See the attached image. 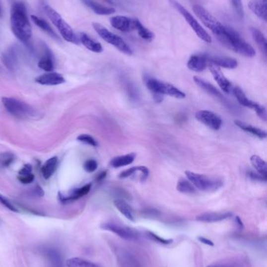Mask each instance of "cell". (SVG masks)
<instances>
[{"mask_svg":"<svg viewBox=\"0 0 267 267\" xmlns=\"http://www.w3.org/2000/svg\"><path fill=\"white\" fill-rule=\"evenodd\" d=\"M10 26L12 32L19 41L28 44L32 37V30L26 6L22 2H15L10 10Z\"/></svg>","mask_w":267,"mask_h":267,"instance_id":"6da1fadb","label":"cell"},{"mask_svg":"<svg viewBox=\"0 0 267 267\" xmlns=\"http://www.w3.org/2000/svg\"><path fill=\"white\" fill-rule=\"evenodd\" d=\"M215 36L223 45L234 52L247 57H254L256 56V52L253 47L246 43L239 34L230 27L223 26L222 31Z\"/></svg>","mask_w":267,"mask_h":267,"instance_id":"7a4b0ae2","label":"cell"},{"mask_svg":"<svg viewBox=\"0 0 267 267\" xmlns=\"http://www.w3.org/2000/svg\"><path fill=\"white\" fill-rule=\"evenodd\" d=\"M43 9L51 22L54 24V26L58 28L60 34L62 35V38L65 41L73 43V44H79V39L74 34L72 28L64 20L63 17L58 12L48 5H44Z\"/></svg>","mask_w":267,"mask_h":267,"instance_id":"3957f363","label":"cell"},{"mask_svg":"<svg viewBox=\"0 0 267 267\" xmlns=\"http://www.w3.org/2000/svg\"><path fill=\"white\" fill-rule=\"evenodd\" d=\"M92 25H93V29L96 31L101 39H104V41L114 45L120 52L127 55H132V48H130V45L122 38L110 32L108 28H106L105 27L103 26L102 24L99 23L93 22Z\"/></svg>","mask_w":267,"mask_h":267,"instance_id":"277c9868","label":"cell"},{"mask_svg":"<svg viewBox=\"0 0 267 267\" xmlns=\"http://www.w3.org/2000/svg\"><path fill=\"white\" fill-rule=\"evenodd\" d=\"M169 2L180 14L182 15L183 17H184V19L188 23L191 28L194 30V32L197 35L199 39H201L202 41L205 42L207 43H211V37L209 36V34L206 32L205 30L203 28V27L198 22L197 20L190 13L188 9H186L176 0H169Z\"/></svg>","mask_w":267,"mask_h":267,"instance_id":"5b68a950","label":"cell"},{"mask_svg":"<svg viewBox=\"0 0 267 267\" xmlns=\"http://www.w3.org/2000/svg\"><path fill=\"white\" fill-rule=\"evenodd\" d=\"M146 86L151 92L156 95H167L176 98H184L186 97L183 91L171 84L165 83L154 78H149L146 82Z\"/></svg>","mask_w":267,"mask_h":267,"instance_id":"8992f818","label":"cell"},{"mask_svg":"<svg viewBox=\"0 0 267 267\" xmlns=\"http://www.w3.org/2000/svg\"><path fill=\"white\" fill-rule=\"evenodd\" d=\"M2 102L6 110L12 116L17 118L26 119L33 114V110L28 104L24 103L17 98L3 97Z\"/></svg>","mask_w":267,"mask_h":267,"instance_id":"52a82bcc","label":"cell"},{"mask_svg":"<svg viewBox=\"0 0 267 267\" xmlns=\"http://www.w3.org/2000/svg\"><path fill=\"white\" fill-rule=\"evenodd\" d=\"M185 175L191 184H193L200 191H215L219 189V187L223 185L222 181L218 179L209 178L208 177L195 174L191 171H186Z\"/></svg>","mask_w":267,"mask_h":267,"instance_id":"ba28073f","label":"cell"},{"mask_svg":"<svg viewBox=\"0 0 267 267\" xmlns=\"http://www.w3.org/2000/svg\"><path fill=\"white\" fill-rule=\"evenodd\" d=\"M193 10L195 14L200 19V21L203 23L204 26L211 30L214 35H217L223 28V24H221L217 19L214 17L207 9H204L200 5H195L193 6Z\"/></svg>","mask_w":267,"mask_h":267,"instance_id":"9c48e42d","label":"cell"},{"mask_svg":"<svg viewBox=\"0 0 267 267\" xmlns=\"http://www.w3.org/2000/svg\"><path fill=\"white\" fill-rule=\"evenodd\" d=\"M100 228L104 230L112 232L119 237L127 241H136L139 239V232L128 226H121L115 222H104L100 226Z\"/></svg>","mask_w":267,"mask_h":267,"instance_id":"30bf717a","label":"cell"},{"mask_svg":"<svg viewBox=\"0 0 267 267\" xmlns=\"http://www.w3.org/2000/svg\"><path fill=\"white\" fill-rule=\"evenodd\" d=\"M233 91H234V95H235L236 98H237L241 105L245 106V107L251 108V109L256 110V113L258 114L260 118L263 119L264 121H267V110H266V108L264 106L250 100L239 87L234 88Z\"/></svg>","mask_w":267,"mask_h":267,"instance_id":"8fae6325","label":"cell"},{"mask_svg":"<svg viewBox=\"0 0 267 267\" xmlns=\"http://www.w3.org/2000/svg\"><path fill=\"white\" fill-rule=\"evenodd\" d=\"M195 117L198 121L202 123L203 125H206L212 130H219L223 124V121L219 116L208 110L198 111L195 114Z\"/></svg>","mask_w":267,"mask_h":267,"instance_id":"7c38bea8","label":"cell"},{"mask_svg":"<svg viewBox=\"0 0 267 267\" xmlns=\"http://www.w3.org/2000/svg\"><path fill=\"white\" fill-rule=\"evenodd\" d=\"M19 59V48L16 44L9 47L2 55V63L11 72L16 71L18 67Z\"/></svg>","mask_w":267,"mask_h":267,"instance_id":"4fadbf2b","label":"cell"},{"mask_svg":"<svg viewBox=\"0 0 267 267\" xmlns=\"http://www.w3.org/2000/svg\"><path fill=\"white\" fill-rule=\"evenodd\" d=\"M136 19L126 16H115L110 19V23L115 29L123 32H131L135 30Z\"/></svg>","mask_w":267,"mask_h":267,"instance_id":"5bb4252c","label":"cell"},{"mask_svg":"<svg viewBox=\"0 0 267 267\" xmlns=\"http://www.w3.org/2000/svg\"><path fill=\"white\" fill-rule=\"evenodd\" d=\"M210 71H211L212 76L215 82H217L220 89L223 90L224 92L230 93L232 90V86L231 83L229 82L228 79L224 76V74L221 71L220 68L217 66L208 63Z\"/></svg>","mask_w":267,"mask_h":267,"instance_id":"9a60e30c","label":"cell"},{"mask_svg":"<svg viewBox=\"0 0 267 267\" xmlns=\"http://www.w3.org/2000/svg\"><path fill=\"white\" fill-rule=\"evenodd\" d=\"M35 82L43 86H58L65 83V79L61 74L49 72L37 77L35 78Z\"/></svg>","mask_w":267,"mask_h":267,"instance_id":"2e32d148","label":"cell"},{"mask_svg":"<svg viewBox=\"0 0 267 267\" xmlns=\"http://www.w3.org/2000/svg\"><path fill=\"white\" fill-rule=\"evenodd\" d=\"M208 65L207 55H194L188 62V67L195 72H201Z\"/></svg>","mask_w":267,"mask_h":267,"instance_id":"e0dca14e","label":"cell"},{"mask_svg":"<svg viewBox=\"0 0 267 267\" xmlns=\"http://www.w3.org/2000/svg\"><path fill=\"white\" fill-rule=\"evenodd\" d=\"M232 213L224 212V213H205L200 214L196 217V220L200 222H215L224 221L232 217Z\"/></svg>","mask_w":267,"mask_h":267,"instance_id":"ac0fdd59","label":"cell"},{"mask_svg":"<svg viewBox=\"0 0 267 267\" xmlns=\"http://www.w3.org/2000/svg\"><path fill=\"white\" fill-rule=\"evenodd\" d=\"M208 63H211L219 67L234 69L238 67V61L233 58L222 57V56H211L207 55Z\"/></svg>","mask_w":267,"mask_h":267,"instance_id":"d6986e66","label":"cell"},{"mask_svg":"<svg viewBox=\"0 0 267 267\" xmlns=\"http://www.w3.org/2000/svg\"><path fill=\"white\" fill-rule=\"evenodd\" d=\"M267 0H252L249 3V8L259 18L267 21Z\"/></svg>","mask_w":267,"mask_h":267,"instance_id":"ffe728a7","label":"cell"},{"mask_svg":"<svg viewBox=\"0 0 267 267\" xmlns=\"http://www.w3.org/2000/svg\"><path fill=\"white\" fill-rule=\"evenodd\" d=\"M91 187V184H86V185L83 186V187H79V188H77V189H74V191H71L70 195H62L59 193L60 200L63 202L77 200V199H80V198H82V197L87 195L88 193L90 191Z\"/></svg>","mask_w":267,"mask_h":267,"instance_id":"44dd1931","label":"cell"},{"mask_svg":"<svg viewBox=\"0 0 267 267\" xmlns=\"http://www.w3.org/2000/svg\"><path fill=\"white\" fill-rule=\"evenodd\" d=\"M80 43L83 44L85 48L89 49V50L92 51L93 52H97V53H100V52H103V47L98 42L95 41L94 39L89 37L87 34L80 33L79 37Z\"/></svg>","mask_w":267,"mask_h":267,"instance_id":"7402d4cb","label":"cell"},{"mask_svg":"<svg viewBox=\"0 0 267 267\" xmlns=\"http://www.w3.org/2000/svg\"><path fill=\"white\" fill-rule=\"evenodd\" d=\"M85 6L97 13L98 15H111L115 13V9L113 7H108V6H104L102 4L96 2L94 0H82Z\"/></svg>","mask_w":267,"mask_h":267,"instance_id":"603a6c76","label":"cell"},{"mask_svg":"<svg viewBox=\"0 0 267 267\" xmlns=\"http://www.w3.org/2000/svg\"><path fill=\"white\" fill-rule=\"evenodd\" d=\"M39 68L47 72H52L54 70V59H53L52 53L47 47H45L44 55L38 63Z\"/></svg>","mask_w":267,"mask_h":267,"instance_id":"cb8c5ba5","label":"cell"},{"mask_svg":"<svg viewBox=\"0 0 267 267\" xmlns=\"http://www.w3.org/2000/svg\"><path fill=\"white\" fill-rule=\"evenodd\" d=\"M44 255L53 267H63L62 256L56 249L48 248L43 250Z\"/></svg>","mask_w":267,"mask_h":267,"instance_id":"d4e9b609","label":"cell"},{"mask_svg":"<svg viewBox=\"0 0 267 267\" xmlns=\"http://www.w3.org/2000/svg\"><path fill=\"white\" fill-rule=\"evenodd\" d=\"M234 124L238 128H241V130L245 131V132H248V133L251 134L253 135L256 136L259 138L264 139V138L267 137V132L261 130L260 128H256V127L252 126V125H248L246 123H244L240 121H236Z\"/></svg>","mask_w":267,"mask_h":267,"instance_id":"484cf974","label":"cell"},{"mask_svg":"<svg viewBox=\"0 0 267 267\" xmlns=\"http://www.w3.org/2000/svg\"><path fill=\"white\" fill-rule=\"evenodd\" d=\"M32 21L36 26L39 27L40 29L43 30V32L48 34L50 37H52L53 39H56V40H60L59 37L57 35L56 32H54L53 28L50 26V24L47 22V21H45L43 19L40 18V17L32 15Z\"/></svg>","mask_w":267,"mask_h":267,"instance_id":"4316f807","label":"cell"},{"mask_svg":"<svg viewBox=\"0 0 267 267\" xmlns=\"http://www.w3.org/2000/svg\"><path fill=\"white\" fill-rule=\"evenodd\" d=\"M58 159L56 156L50 158L42 167V175L45 179H49L54 175L58 167Z\"/></svg>","mask_w":267,"mask_h":267,"instance_id":"83f0119b","label":"cell"},{"mask_svg":"<svg viewBox=\"0 0 267 267\" xmlns=\"http://www.w3.org/2000/svg\"><path fill=\"white\" fill-rule=\"evenodd\" d=\"M194 81H195V83L197 84L198 86L200 89H203L206 92H208L209 95H213L215 97H219V98H223L222 93L216 88L214 87L212 85L208 83V82L202 80L201 78H199V77H195L194 78Z\"/></svg>","mask_w":267,"mask_h":267,"instance_id":"f1b7e54d","label":"cell"},{"mask_svg":"<svg viewBox=\"0 0 267 267\" xmlns=\"http://www.w3.org/2000/svg\"><path fill=\"white\" fill-rule=\"evenodd\" d=\"M135 158V153H130V154L124 155V156H119L112 159L110 162V165L114 168H119V167L128 166L134 161Z\"/></svg>","mask_w":267,"mask_h":267,"instance_id":"f546056e","label":"cell"},{"mask_svg":"<svg viewBox=\"0 0 267 267\" xmlns=\"http://www.w3.org/2000/svg\"><path fill=\"white\" fill-rule=\"evenodd\" d=\"M114 205L124 217H127V219L130 220V221L134 222L135 220H134L132 209L127 204V202H125L123 199H115L114 201Z\"/></svg>","mask_w":267,"mask_h":267,"instance_id":"4dcf8cb0","label":"cell"},{"mask_svg":"<svg viewBox=\"0 0 267 267\" xmlns=\"http://www.w3.org/2000/svg\"><path fill=\"white\" fill-rule=\"evenodd\" d=\"M250 30L254 41L256 42V44H258V46L261 48V50L264 52V53L267 55V42L264 34L256 28H251Z\"/></svg>","mask_w":267,"mask_h":267,"instance_id":"1f68e13d","label":"cell"},{"mask_svg":"<svg viewBox=\"0 0 267 267\" xmlns=\"http://www.w3.org/2000/svg\"><path fill=\"white\" fill-rule=\"evenodd\" d=\"M251 163L255 169L258 171L259 174L264 178H267V163L264 161L261 157L256 155L251 156Z\"/></svg>","mask_w":267,"mask_h":267,"instance_id":"d6a6232c","label":"cell"},{"mask_svg":"<svg viewBox=\"0 0 267 267\" xmlns=\"http://www.w3.org/2000/svg\"><path fill=\"white\" fill-rule=\"evenodd\" d=\"M66 266L67 267H100L93 262L76 257L66 260Z\"/></svg>","mask_w":267,"mask_h":267,"instance_id":"836d02e7","label":"cell"},{"mask_svg":"<svg viewBox=\"0 0 267 267\" xmlns=\"http://www.w3.org/2000/svg\"><path fill=\"white\" fill-rule=\"evenodd\" d=\"M135 30L137 31L139 37L144 39L146 41H152L153 39H154V33L150 32V30L147 29V28H145L137 19H136V22H135Z\"/></svg>","mask_w":267,"mask_h":267,"instance_id":"e575fe53","label":"cell"},{"mask_svg":"<svg viewBox=\"0 0 267 267\" xmlns=\"http://www.w3.org/2000/svg\"><path fill=\"white\" fill-rule=\"evenodd\" d=\"M137 172L143 173V175L147 177V178L149 176V170L147 169V167H134L121 173L120 175H119V178L125 179V178H130V177L132 176L133 175Z\"/></svg>","mask_w":267,"mask_h":267,"instance_id":"d590c367","label":"cell"},{"mask_svg":"<svg viewBox=\"0 0 267 267\" xmlns=\"http://www.w3.org/2000/svg\"><path fill=\"white\" fill-rule=\"evenodd\" d=\"M176 189L180 192L184 193V194H192V193L195 192V187L191 182L184 180V179L179 180L178 184L176 186Z\"/></svg>","mask_w":267,"mask_h":267,"instance_id":"8d00e7d4","label":"cell"},{"mask_svg":"<svg viewBox=\"0 0 267 267\" xmlns=\"http://www.w3.org/2000/svg\"><path fill=\"white\" fill-rule=\"evenodd\" d=\"M147 236L149 239L153 241H155L157 243L161 244V245H170V244L173 242V239H165V238L160 237V236L157 235V234H154V233L151 231H147Z\"/></svg>","mask_w":267,"mask_h":267,"instance_id":"74e56055","label":"cell"},{"mask_svg":"<svg viewBox=\"0 0 267 267\" xmlns=\"http://www.w3.org/2000/svg\"><path fill=\"white\" fill-rule=\"evenodd\" d=\"M78 141H81V142L86 144V145H91V146L97 147L98 145V143L97 141L93 138L92 136L89 135V134H81L77 137Z\"/></svg>","mask_w":267,"mask_h":267,"instance_id":"f35d334b","label":"cell"},{"mask_svg":"<svg viewBox=\"0 0 267 267\" xmlns=\"http://www.w3.org/2000/svg\"><path fill=\"white\" fill-rule=\"evenodd\" d=\"M231 2H232L234 10H235L236 13L238 14V17L240 18H243L244 9L241 0H231Z\"/></svg>","mask_w":267,"mask_h":267,"instance_id":"ab89813d","label":"cell"},{"mask_svg":"<svg viewBox=\"0 0 267 267\" xmlns=\"http://www.w3.org/2000/svg\"><path fill=\"white\" fill-rule=\"evenodd\" d=\"M97 167H98V164L94 160H89L84 163V169L88 173L94 172L95 171H97Z\"/></svg>","mask_w":267,"mask_h":267,"instance_id":"60d3db41","label":"cell"},{"mask_svg":"<svg viewBox=\"0 0 267 267\" xmlns=\"http://www.w3.org/2000/svg\"><path fill=\"white\" fill-rule=\"evenodd\" d=\"M0 203L3 205L5 207L7 208L8 210H10V211L16 212V213L19 212L17 208L15 207L11 202H9L6 198L2 196V195H0Z\"/></svg>","mask_w":267,"mask_h":267,"instance_id":"b9f144b4","label":"cell"},{"mask_svg":"<svg viewBox=\"0 0 267 267\" xmlns=\"http://www.w3.org/2000/svg\"><path fill=\"white\" fill-rule=\"evenodd\" d=\"M34 179H35V176L32 174L18 177V180L24 184H31L32 182H33Z\"/></svg>","mask_w":267,"mask_h":267,"instance_id":"7bdbcfd3","label":"cell"},{"mask_svg":"<svg viewBox=\"0 0 267 267\" xmlns=\"http://www.w3.org/2000/svg\"><path fill=\"white\" fill-rule=\"evenodd\" d=\"M2 163L4 167H9V164L13 161V155L10 153H4L2 156Z\"/></svg>","mask_w":267,"mask_h":267,"instance_id":"ee69618b","label":"cell"},{"mask_svg":"<svg viewBox=\"0 0 267 267\" xmlns=\"http://www.w3.org/2000/svg\"><path fill=\"white\" fill-rule=\"evenodd\" d=\"M207 267H241L238 263H224V264H211Z\"/></svg>","mask_w":267,"mask_h":267,"instance_id":"f6af8a7d","label":"cell"},{"mask_svg":"<svg viewBox=\"0 0 267 267\" xmlns=\"http://www.w3.org/2000/svg\"><path fill=\"white\" fill-rule=\"evenodd\" d=\"M32 167L30 164H25L24 167L19 171V176L29 175L32 174Z\"/></svg>","mask_w":267,"mask_h":267,"instance_id":"bcb514c9","label":"cell"},{"mask_svg":"<svg viewBox=\"0 0 267 267\" xmlns=\"http://www.w3.org/2000/svg\"><path fill=\"white\" fill-rule=\"evenodd\" d=\"M199 241H200L201 243L204 244V245H209V246H214L213 241H211V240L208 239L204 237H198Z\"/></svg>","mask_w":267,"mask_h":267,"instance_id":"7dc6e473","label":"cell"},{"mask_svg":"<svg viewBox=\"0 0 267 267\" xmlns=\"http://www.w3.org/2000/svg\"><path fill=\"white\" fill-rule=\"evenodd\" d=\"M106 175H107V172L106 171L100 173V175L97 176V181H100V180H104V178H106Z\"/></svg>","mask_w":267,"mask_h":267,"instance_id":"c3c4849f","label":"cell"},{"mask_svg":"<svg viewBox=\"0 0 267 267\" xmlns=\"http://www.w3.org/2000/svg\"><path fill=\"white\" fill-rule=\"evenodd\" d=\"M236 222L238 223V226H240V228H243V222L241 221L239 217H236Z\"/></svg>","mask_w":267,"mask_h":267,"instance_id":"681fc988","label":"cell"},{"mask_svg":"<svg viewBox=\"0 0 267 267\" xmlns=\"http://www.w3.org/2000/svg\"><path fill=\"white\" fill-rule=\"evenodd\" d=\"M2 16V6H1V4H0V17Z\"/></svg>","mask_w":267,"mask_h":267,"instance_id":"f907efd6","label":"cell"},{"mask_svg":"<svg viewBox=\"0 0 267 267\" xmlns=\"http://www.w3.org/2000/svg\"><path fill=\"white\" fill-rule=\"evenodd\" d=\"M106 1H107V2H109V3L114 4V2L113 1H112V0H106Z\"/></svg>","mask_w":267,"mask_h":267,"instance_id":"816d5d0a","label":"cell"}]
</instances>
